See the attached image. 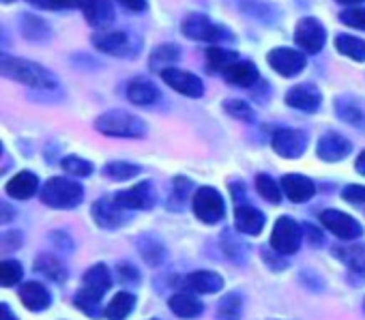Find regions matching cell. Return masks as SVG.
Returning <instances> with one entry per match:
<instances>
[{
  "instance_id": "obj_1",
  "label": "cell",
  "mask_w": 365,
  "mask_h": 320,
  "mask_svg": "<svg viewBox=\"0 0 365 320\" xmlns=\"http://www.w3.org/2000/svg\"><path fill=\"white\" fill-rule=\"evenodd\" d=\"M0 73L5 78L33 86V88H54L56 86V78L41 67L39 63L26 61V58H18V56H7L3 54L0 58Z\"/></svg>"
},
{
  "instance_id": "obj_2",
  "label": "cell",
  "mask_w": 365,
  "mask_h": 320,
  "mask_svg": "<svg viewBox=\"0 0 365 320\" xmlns=\"http://www.w3.org/2000/svg\"><path fill=\"white\" fill-rule=\"evenodd\" d=\"M112 286V275H110V269L106 264H95L91 267L86 273H84V279H82V290L78 292L76 296V305L93 316V318H99L101 311H99V303L103 299V294L110 290Z\"/></svg>"
},
{
  "instance_id": "obj_3",
  "label": "cell",
  "mask_w": 365,
  "mask_h": 320,
  "mask_svg": "<svg viewBox=\"0 0 365 320\" xmlns=\"http://www.w3.org/2000/svg\"><path fill=\"white\" fill-rule=\"evenodd\" d=\"M95 127L99 133L112 135V138H144L146 135L144 120L123 110H112V112L101 114L95 120Z\"/></svg>"
},
{
  "instance_id": "obj_4",
  "label": "cell",
  "mask_w": 365,
  "mask_h": 320,
  "mask_svg": "<svg viewBox=\"0 0 365 320\" xmlns=\"http://www.w3.org/2000/svg\"><path fill=\"white\" fill-rule=\"evenodd\" d=\"M82 196H84L82 185L76 181L63 179V177L50 179L41 190L43 205H48L52 209H73L82 202Z\"/></svg>"
},
{
  "instance_id": "obj_5",
  "label": "cell",
  "mask_w": 365,
  "mask_h": 320,
  "mask_svg": "<svg viewBox=\"0 0 365 320\" xmlns=\"http://www.w3.org/2000/svg\"><path fill=\"white\" fill-rule=\"evenodd\" d=\"M93 46L110 56L131 58L140 52V46L125 31H99L93 35Z\"/></svg>"
},
{
  "instance_id": "obj_6",
  "label": "cell",
  "mask_w": 365,
  "mask_h": 320,
  "mask_svg": "<svg viewBox=\"0 0 365 320\" xmlns=\"http://www.w3.org/2000/svg\"><path fill=\"white\" fill-rule=\"evenodd\" d=\"M303 241V228L292 220V217H279L275 222L273 234H271V247L282 254V256H290L301 247Z\"/></svg>"
},
{
  "instance_id": "obj_7",
  "label": "cell",
  "mask_w": 365,
  "mask_h": 320,
  "mask_svg": "<svg viewBox=\"0 0 365 320\" xmlns=\"http://www.w3.org/2000/svg\"><path fill=\"white\" fill-rule=\"evenodd\" d=\"M182 35L202 43H220L224 39H230L226 29L213 24L207 16L200 14H192L185 18V22H182Z\"/></svg>"
},
{
  "instance_id": "obj_8",
  "label": "cell",
  "mask_w": 365,
  "mask_h": 320,
  "mask_svg": "<svg viewBox=\"0 0 365 320\" xmlns=\"http://www.w3.org/2000/svg\"><path fill=\"white\" fill-rule=\"evenodd\" d=\"M194 213L198 220H202L205 224H217L224 220L226 215V207H224V198L217 190L213 187H200L194 196Z\"/></svg>"
},
{
  "instance_id": "obj_9",
  "label": "cell",
  "mask_w": 365,
  "mask_h": 320,
  "mask_svg": "<svg viewBox=\"0 0 365 320\" xmlns=\"http://www.w3.org/2000/svg\"><path fill=\"white\" fill-rule=\"evenodd\" d=\"M320 224L329 232H333L337 239H344V241H354V239H359L363 234L361 224L354 217H350L348 213H341V211H333V209L322 211L320 213Z\"/></svg>"
},
{
  "instance_id": "obj_10",
  "label": "cell",
  "mask_w": 365,
  "mask_h": 320,
  "mask_svg": "<svg viewBox=\"0 0 365 320\" xmlns=\"http://www.w3.org/2000/svg\"><path fill=\"white\" fill-rule=\"evenodd\" d=\"M294 41H297V46H301L305 52L318 54V52L322 50V46L327 43V31H324V26H322L316 18H303V20L297 24Z\"/></svg>"
},
{
  "instance_id": "obj_11",
  "label": "cell",
  "mask_w": 365,
  "mask_h": 320,
  "mask_svg": "<svg viewBox=\"0 0 365 320\" xmlns=\"http://www.w3.org/2000/svg\"><path fill=\"white\" fill-rule=\"evenodd\" d=\"M161 78L163 82L174 88L176 93L185 95V97H192V99H198L202 97L205 93V84L198 76L190 73V71H182V69H176V67H170L165 71H161Z\"/></svg>"
},
{
  "instance_id": "obj_12",
  "label": "cell",
  "mask_w": 365,
  "mask_h": 320,
  "mask_svg": "<svg viewBox=\"0 0 365 320\" xmlns=\"http://www.w3.org/2000/svg\"><path fill=\"white\" fill-rule=\"evenodd\" d=\"M273 150L284 159H297L305 153L307 135L299 129H277L273 133Z\"/></svg>"
},
{
  "instance_id": "obj_13",
  "label": "cell",
  "mask_w": 365,
  "mask_h": 320,
  "mask_svg": "<svg viewBox=\"0 0 365 320\" xmlns=\"http://www.w3.org/2000/svg\"><path fill=\"white\" fill-rule=\"evenodd\" d=\"M269 65L279 73V76H286V78H292L297 73H301L307 65L305 61V54L297 52V50H290V48H275L269 52Z\"/></svg>"
},
{
  "instance_id": "obj_14",
  "label": "cell",
  "mask_w": 365,
  "mask_h": 320,
  "mask_svg": "<svg viewBox=\"0 0 365 320\" xmlns=\"http://www.w3.org/2000/svg\"><path fill=\"white\" fill-rule=\"evenodd\" d=\"M76 5L82 9L86 22L93 29L106 31L114 22V7L110 0H76Z\"/></svg>"
},
{
  "instance_id": "obj_15",
  "label": "cell",
  "mask_w": 365,
  "mask_h": 320,
  "mask_svg": "<svg viewBox=\"0 0 365 320\" xmlns=\"http://www.w3.org/2000/svg\"><path fill=\"white\" fill-rule=\"evenodd\" d=\"M114 202H116L118 207H123V209H129V211H133V209H142V211H144V209H150V207L155 205L153 185H150L148 181H144V183L131 187V190L118 192V194L114 196Z\"/></svg>"
},
{
  "instance_id": "obj_16",
  "label": "cell",
  "mask_w": 365,
  "mask_h": 320,
  "mask_svg": "<svg viewBox=\"0 0 365 320\" xmlns=\"http://www.w3.org/2000/svg\"><path fill=\"white\" fill-rule=\"evenodd\" d=\"M350 150H352V144L335 131L324 133L318 140V148H316V153L322 162H341L344 157L350 155Z\"/></svg>"
},
{
  "instance_id": "obj_17",
  "label": "cell",
  "mask_w": 365,
  "mask_h": 320,
  "mask_svg": "<svg viewBox=\"0 0 365 320\" xmlns=\"http://www.w3.org/2000/svg\"><path fill=\"white\" fill-rule=\"evenodd\" d=\"M286 103L301 112H316L322 103V95L314 84H299L286 93Z\"/></svg>"
},
{
  "instance_id": "obj_18",
  "label": "cell",
  "mask_w": 365,
  "mask_h": 320,
  "mask_svg": "<svg viewBox=\"0 0 365 320\" xmlns=\"http://www.w3.org/2000/svg\"><path fill=\"white\" fill-rule=\"evenodd\" d=\"M93 217L97 226L101 228H118L127 222V215L123 213V207H118L114 200L103 198L93 205Z\"/></svg>"
},
{
  "instance_id": "obj_19",
  "label": "cell",
  "mask_w": 365,
  "mask_h": 320,
  "mask_svg": "<svg viewBox=\"0 0 365 320\" xmlns=\"http://www.w3.org/2000/svg\"><path fill=\"white\" fill-rule=\"evenodd\" d=\"M282 192L292 200V202H307L316 194V185L301 175H286L282 179Z\"/></svg>"
},
{
  "instance_id": "obj_20",
  "label": "cell",
  "mask_w": 365,
  "mask_h": 320,
  "mask_svg": "<svg viewBox=\"0 0 365 320\" xmlns=\"http://www.w3.org/2000/svg\"><path fill=\"white\" fill-rule=\"evenodd\" d=\"M235 224L243 234H260L264 228V215L250 205H239L235 209Z\"/></svg>"
},
{
  "instance_id": "obj_21",
  "label": "cell",
  "mask_w": 365,
  "mask_h": 320,
  "mask_svg": "<svg viewBox=\"0 0 365 320\" xmlns=\"http://www.w3.org/2000/svg\"><path fill=\"white\" fill-rule=\"evenodd\" d=\"M7 194L11 196V198H16V200H29V198H33L35 194H37V190H39V179L33 175V172H29V170H24V172H18L9 183H7Z\"/></svg>"
},
{
  "instance_id": "obj_22",
  "label": "cell",
  "mask_w": 365,
  "mask_h": 320,
  "mask_svg": "<svg viewBox=\"0 0 365 320\" xmlns=\"http://www.w3.org/2000/svg\"><path fill=\"white\" fill-rule=\"evenodd\" d=\"M185 286L200 294H213L224 288V279L215 271H196L185 277Z\"/></svg>"
},
{
  "instance_id": "obj_23",
  "label": "cell",
  "mask_w": 365,
  "mask_h": 320,
  "mask_svg": "<svg viewBox=\"0 0 365 320\" xmlns=\"http://www.w3.org/2000/svg\"><path fill=\"white\" fill-rule=\"evenodd\" d=\"M20 299L33 311H41L52 303V296H50L48 288L43 284H39V282H26L20 288Z\"/></svg>"
},
{
  "instance_id": "obj_24",
  "label": "cell",
  "mask_w": 365,
  "mask_h": 320,
  "mask_svg": "<svg viewBox=\"0 0 365 320\" xmlns=\"http://www.w3.org/2000/svg\"><path fill=\"white\" fill-rule=\"evenodd\" d=\"M170 309H172L178 318H196V316L202 314L205 305H202V301H200L196 294H192V292H176V294H172V299H170Z\"/></svg>"
},
{
  "instance_id": "obj_25",
  "label": "cell",
  "mask_w": 365,
  "mask_h": 320,
  "mask_svg": "<svg viewBox=\"0 0 365 320\" xmlns=\"http://www.w3.org/2000/svg\"><path fill=\"white\" fill-rule=\"evenodd\" d=\"M224 78H226L230 84H235V86H243V88H247V86H254V84L258 82L260 73H258V69H256V65H254V63L239 61V63H235V65L224 73Z\"/></svg>"
},
{
  "instance_id": "obj_26",
  "label": "cell",
  "mask_w": 365,
  "mask_h": 320,
  "mask_svg": "<svg viewBox=\"0 0 365 320\" xmlns=\"http://www.w3.org/2000/svg\"><path fill=\"white\" fill-rule=\"evenodd\" d=\"M127 97H129V101L135 103V105H150V103H155V101L159 99V88H157L153 82L138 78V80L129 82V86H127Z\"/></svg>"
},
{
  "instance_id": "obj_27",
  "label": "cell",
  "mask_w": 365,
  "mask_h": 320,
  "mask_svg": "<svg viewBox=\"0 0 365 320\" xmlns=\"http://www.w3.org/2000/svg\"><path fill=\"white\" fill-rule=\"evenodd\" d=\"M239 54L232 52V50H226V48H217V46H211L207 48V67L209 71L213 73H226L235 63H239Z\"/></svg>"
},
{
  "instance_id": "obj_28",
  "label": "cell",
  "mask_w": 365,
  "mask_h": 320,
  "mask_svg": "<svg viewBox=\"0 0 365 320\" xmlns=\"http://www.w3.org/2000/svg\"><path fill=\"white\" fill-rule=\"evenodd\" d=\"M133 305H135V296L131 292H116L112 301L106 305L103 314L108 320H125L131 314Z\"/></svg>"
},
{
  "instance_id": "obj_29",
  "label": "cell",
  "mask_w": 365,
  "mask_h": 320,
  "mask_svg": "<svg viewBox=\"0 0 365 320\" xmlns=\"http://www.w3.org/2000/svg\"><path fill=\"white\" fill-rule=\"evenodd\" d=\"M335 48L339 54L356 61V63H363L365 61V41L359 39V37H352V35H337L335 37Z\"/></svg>"
},
{
  "instance_id": "obj_30",
  "label": "cell",
  "mask_w": 365,
  "mask_h": 320,
  "mask_svg": "<svg viewBox=\"0 0 365 320\" xmlns=\"http://www.w3.org/2000/svg\"><path fill=\"white\" fill-rule=\"evenodd\" d=\"M178 56H180V50L174 43H163L159 48H155V52L150 54V67L161 73V71L174 67Z\"/></svg>"
},
{
  "instance_id": "obj_31",
  "label": "cell",
  "mask_w": 365,
  "mask_h": 320,
  "mask_svg": "<svg viewBox=\"0 0 365 320\" xmlns=\"http://www.w3.org/2000/svg\"><path fill=\"white\" fill-rule=\"evenodd\" d=\"M243 316V299L239 292L226 294L217 305V318L220 320H241Z\"/></svg>"
},
{
  "instance_id": "obj_32",
  "label": "cell",
  "mask_w": 365,
  "mask_h": 320,
  "mask_svg": "<svg viewBox=\"0 0 365 320\" xmlns=\"http://www.w3.org/2000/svg\"><path fill=\"white\" fill-rule=\"evenodd\" d=\"M35 271L41 273V275H46V277H50V279H54V282H63L65 275H67L65 264L58 258L48 256V254L39 256V260L35 262Z\"/></svg>"
},
{
  "instance_id": "obj_33",
  "label": "cell",
  "mask_w": 365,
  "mask_h": 320,
  "mask_svg": "<svg viewBox=\"0 0 365 320\" xmlns=\"http://www.w3.org/2000/svg\"><path fill=\"white\" fill-rule=\"evenodd\" d=\"M22 33L24 37L33 39V41H43L50 37V29L48 24L41 20V18H35V16H26L24 22H22Z\"/></svg>"
},
{
  "instance_id": "obj_34",
  "label": "cell",
  "mask_w": 365,
  "mask_h": 320,
  "mask_svg": "<svg viewBox=\"0 0 365 320\" xmlns=\"http://www.w3.org/2000/svg\"><path fill=\"white\" fill-rule=\"evenodd\" d=\"M103 172L114 181H129L140 175V166L129 164V162H110Z\"/></svg>"
},
{
  "instance_id": "obj_35",
  "label": "cell",
  "mask_w": 365,
  "mask_h": 320,
  "mask_svg": "<svg viewBox=\"0 0 365 320\" xmlns=\"http://www.w3.org/2000/svg\"><path fill=\"white\" fill-rule=\"evenodd\" d=\"M256 190H258V194H260L267 202L277 205V202L282 200V190H279V185H277L269 175H258V177H256Z\"/></svg>"
},
{
  "instance_id": "obj_36",
  "label": "cell",
  "mask_w": 365,
  "mask_h": 320,
  "mask_svg": "<svg viewBox=\"0 0 365 320\" xmlns=\"http://www.w3.org/2000/svg\"><path fill=\"white\" fill-rule=\"evenodd\" d=\"M138 249H140L142 258H144L148 264H153V267H159V264L163 262V258H165L163 247H161L157 241H153V239H144V241H140V243H138Z\"/></svg>"
},
{
  "instance_id": "obj_37",
  "label": "cell",
  "mask_w": 365,
  "mask_h": 320,
  "mask_svg": "<svg viewBox=\"0 0 365 320\" xmlns=\"http://www.w3.org/2000/svg\"><path fill=\"white\" fill-rule=\"evenodd\" d=\"M63 170L73 175V177H88L93 172V164L86 162V159H82V157L71 155V157L63 159Z\"/></svg>"
},
{
  "instance_id": "obj_38",
  "label": "cell",
  "mask_w": 365,
  "mask_h": 320,
  "mask_svg": "<svg viewBox=\"0 0 365 320\" xmlns=\"http://www.w3.org/2000/svg\"><path fill=\"white\" fill-rule=\"evenodd\" d=\"M22 279V264L16 260H5L0 264V284L3 286H16Z\"/></svg>"
},
{
  "instance_id": "obj_39",
  "label": "cell",
  "mask_w": 365,
  "mask_h": 320,
  "mask_svg": "<svg viewBox=\"0 0 365 320\" xmlns=\"http://www.w3.org/2000/svg\"><path fill=\"white\" fill-rule=\"evenodd\" d=\"M224 110L232 116V118H239V120H254V110L245 103V101H241V99H230V101H226L224 103Z\"/></svg>"
},
{
  "instance_id": "obj_40",
  "label": "cell",
  "mask_w": 365,
  "mask_h": 320,
  "mask_svg": "<svg viewBox=\"0 0 365 320\" xmlns=\"http://www.w3.org/2000/svg\"><path fill=\"white\" fill-rule=\"evenodd\" d=\"M190 181L187 179H176L174 181V190H172V196H170V207L174 205L176 209H180V205H185L187 196H190Z\"/></svg>"
},
{
  "instance_id": "obj_41",
  "label": "cell",
  "mask_w": 365,
  "mask_h": 320,
  "mask_svg": "<svg viewBox=\"0 0 365 320\" xmlns=\"http://www.w3.org/2000/svg\"><path fill=\"white\" fill-rule=\"evenodd\" d=\"M337 114H339V118H344V120H348L352 125H363V112L352 103L337 101Z\"/></svg>"
},
{
  "instance_id": "obj_42",
  "label": "cell",
  "mask_w": 365,
  "mask_h": 320,
  "mask_svg": "<svg viewBox=\"0 0 365 320\" xmlns=\"http://www.w3.org/2000/svg\"><path fill=\"white\" fill-rule=\"evenodd\" d=\"M339 20L352 29H361L365 31V9H350V11H344L339 16Z\"/></svg>"
},
{
  "instance_id": "obj_43",
  "label": "cell",
  "mask_w": 365,
  "mask_h": 320,
  "mask_svg": "<svg viewBox=\"0 0 365 320\" xmlns=\"http://www.w3.org/2000/svg\"><path fill=\"white\" fill-rule=\"evenodd\" d=\"M341 198L352 205H365V185H348L341 192Z\"/></svg>"
},
{
  "instance_id": "obj_44",
  "label": "cell",
  "mask_w": 365,
  "mask_h": 320,
  "mask_svg": "<svg viewBox=\"0 0 365 320\" xmlns=\"http://www.w3.org/2000/svg\"><path fill=\"white\" fill-rule=\"evenodd\" d=\"M29 3L43 9H67L76 5V0H29Z\"/></svg>"
},
{
  "instance_id": "obj_45",
  "label": "cell",
  "mask_w": 365,
  "mask_h": 320,
  "mask_svg": "<svg viewBox=\"0 0 365 320\" xmlns=\"http://www.w3.org/2000/svg\"><path fill=\"white\" fill-rule=\"evenodd\" d=\"M22 245V234L20 232H7L3 234V247L5 249H16Z\"/></svg>"
},
{
  "instance_id": "obj_46",
  "label": "cell",
  "mask_w": 365,
  "mask_h": 320,
  "mask_svg": "<svg viewBox=\"0 0 365 320\" xmlns=\"http://www.w3.org/2000/svg\"><path fill=\"white\" fill-rule=\"evenodd\" d=\"M116 3H120V7H125L133 14H140L146 9V0H116Z\"/></svg>"
},
{
  "instance_id": "obj_47",
  "label": "cell",
  "mask_w": 365,
  "mask_h": 320,
  "mask_svg": "<svg viewBox=\"0 0 365 320\" xmlns=\"http://www.w3.org/2000/svg\"><path fill=\"white\" fill-rule=\"evenodd\" d=\"M303 232L307 234V239H312V245H316V247H318V245H322V234H320L314 226L305 224V226H303Z\"/></svg>"
},
{
  "instance_id": "obj_48",
  "label": "cell",
  "mask_w": 365,
  "mask_h": 320,
  "mask_svg": "<svg viewBox=\"0 0 365 320\" xmlns=\"http://www.w3.org/2000/svg\"><path fill=\"white\" fill-rule=\"evenodd\" d=\"M118 275H123L125 282H138V273L129 264H118Z\"/></svg>"
},
{
  "instance_id": "obj_49",
  "label": "cell",
  "mask_w": 365,
  "mask_h": 320,
  "mask_svg": "<svg viewBox=\"0 0 365 320\" xmlns=\"http://www.w3.org/2000/svg\"><path fill=\"white\" fill-rule=\"evenodd\" d=\"M0 320H18V318L11 314V309H9V305H7V303L0 305Z\"/></svg>"
},
{
  "instance_id": "obj_50",
  "label": "cell",
  "mask_w": 365,
  "mask_h": 320,
  "mask_svg": "<svg viewBox=\"0 0 365 320\" xmlns=\"http://www.w3.org/2000/svg\"><path fill=\"white\" fill-rule=\"evenodd\" d=\"M354 166H356V172L365 177V150L356 157V164H354Z\"/></svg>"
},
{
  "instance_id": "obj_51",
  "label": "cell",
  "mask_w": 365,
  "mask_h": 320,
  "mask_svg": "<svg viewBox=\"0 0 365 320\" xmlns=\"http://www.w3.org/2000/svg\"><path fill=\"white\" fill-rule=\"evenodd\" d=\"M0 209H3V224H7L11 220V209L9 205H0Z\"/></svg>"
},
{
  "instance_id": "obj_52",
  "label": "cell",
  "mask_w": 365,
  "mask_h": 320,
  "mask_svg": "<svg viewBox=\"0 0 365 320\" xmlns=\"http://www.w3.org/2000/svg\"><path fill=\"white\" fill-rule=\"evenodd\" d=\"M335 3H339V5H348V7H354V5L365 3V0H335Z\"/></svg>"
},
{
  "instance_id": "obj_53",
  "label": "cell",
  "mask_w": 365,
  "mask_h": 320,
  "mask_svg": "<svg viewBox=\"0 0 365 320\" xmlns=\"http://www.w3.org/2000/svg\"><path fill=\"white\" fill-rule=\"evenodd\" d=\"M363 309H365V303H363Z\"/></svg>"
}]
</instances>
